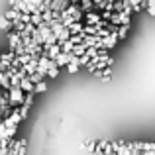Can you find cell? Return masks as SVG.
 I'll use <instances>...</instances> for the list:
<instances>
[{"label":"cell","mask_w":155,"mask_h":155,"mask_svg":"<svg viewBox=\"0 0 155 155\" xmlns=\"http://www.w3.org/2000/svg\"><path fill=\"white\" fill-rule=\"evenodd\" d=\"M132 22V12H112L110 24L112 26H130Z\"/></svg>","instance_id":"obj_1"},{"label":"cell","mask_w":155,"mask_h":155,"mask_svg":"<svg viewBox=\"0 0 155 155\" xmlns=\"http://www.w3.org/2000/svg\"><path fill=\"white\" fill-rule=\"evenodd\" d=\"M24 96L26 92L22 91L20 87H14L8 91V100H10V106H22L24 104Z\"/></svg>","instance_id":"obj_2"},{"label":"cell","mask_w":155,"mask_h":155,"mask_svg":"<svg viewBox=\"0 0 155 155\" xmlns=\"http://www.w3.org/2000/svg\"><path fill=\"white\" fill-rule=\"evenodd\" d=\"M8 45H10V51H16L18 47H24V43H22V39H20V34H18V31L8 34Z\"/></svg>","instance_id":"obj_3"},{"label":"cell","mask_w":155,"mask_h":155,"mask_svg":"<svg viewBox=\"0 0 155 155\" xmlns=\"http://www.w3.org/2000/svg\"><path fill=\"white\" fill-rule=\"evenodd\" d=\"M84 26H98L100 22H102V18H100L98 12H88V14H84Z\"/></svg>","instance_id":"obj_4"},{"label":"cell","mask_w":155,"mask_h":155,"mask_svg":"<svg viewBox=\"0 0 155 155\" xmlns=\"http://www.w3.org/2000/svg\"><path fill=\"white\" fill-rule=\"evenodd\" d=\"M116 43H118V35H116V34H110L108 38H104V39H102V49L110 51L112 47H116Z\"/></svg>","instance_id":"obj_5"},{"label":"cell","mask_w":155,"mask_h":155,"mask_svg":"<svg viewBox=\"0 0 155 155\" xmlns=\"http://www.w3.org/2000/svg\"><path fill=\"white\" fill-rule=\"evenodd\" d=\"M71 6V2H67V0H59V2H51V10L57 12V14H61V12H65L67 8Z\"/></svg>","instance_id":"obj_6"},{"label":"cell","mask_w":155,"mask_h":155,"mask_svg":"<svg viewBox=\"0 0 155 155\" xmlns=\"http://www.w3.org/2000/svg\"><path fill=\"white\" fill-rule=\"evenodd\" d=\"M26 77H28V75H26L24 71H18L14 77H10V87H12V88H14V87H20L22 79H26Z\"/></svg>","instance_id":"obj_7"},{"label":"cell","mask_w":155,"mask_h":155,"mask_svg":"<svg viewBox=\"0 0 155 155\" xmlns=\"http://www.w3.org/2000/svg\"><path fill=\"white\" fill-rule=\"evenodd\" d=\"M20 88H22L24 92H26V94H34V84H31V81L28 79H22V83H20Z\"/></svg>","instance_id":"obj_8"},{"label":"cell","mask_w":155,"mask_h":155,"mask_svg":"<svg viewBox=\"0 0 155 155\" xmlns=\"http://www.w3.org/2000/svg\"><path fill=\"white\" fill-rule=\"evenodd\" d=\"M2 16L8 20V22H14V20H20V18H22V14H20L18 10H12V8H10V10H6Z\"/></svg>","instance_id":"obj_9"},{"label":"cell","mask_w":155,"mask_h":155,"mask_svg":"<svg viewBox=\"0 0 155 155\" xmlns=\"http://www.w3.org/2000/svg\"><path fill=\"white\" fill-rule=\"evenodd\" d=\"M84 31V24L83 22H75L71 28H69V34L71 35H79V34H83Z\"/></svg>","instance_id":"obj_10"},{"label":"cell","mask_w":155,"mask_h":155,"mask_svg":"<svg viewBox=\"0 0 155 155\" xmlns=\"http://www.w3.org/2000/svg\"><path fill=\"white\" fill-rule=\"evenodd\" d=\"M31 24H34L35 28H39L43 24V16H41V12H35V14H31Z\"/></svg>","instance_id":"obj_11"},{"label":"cell","mask_w":155,"mask_h":155,"mask_svg":"<svg viewBox=\"0 0 155 155\" xmlns=\"http://www.w3.org/2000/svg\"><path fill=\"white\" fill-rule=\"evenodd\" d=\"M98 31H100L98 26H84V35H96L98 38Z\"/></svg>","instance_id":"obj_12"},{"label":"cell","mask_w":155,"mask_h":155,"mask_svg":"<svg viewBox=\"0 0 155 155\" xmlns=\"http://www.w3.org/2000/svg\"><path fill=\"white\" fill-rule=\"evenodd\" d=\"M0 30L2 31H10L12 30V22H8L4 16H0Z\"/></svg>","instance_id":"obj_13"},{"label":"cell","mask_w":155,"mask_h":155,"mask_svg":"<svg viewBox=\"0 0 155 155\" xmlns=\"http://www.w3.org/2000/svg\"><path fill=\"white\" fill-rule=\"evenodd\" d=\"M79 67H81V65H79V59L75 57V59H73L71 63L67 65V71H69V73H77V71H79Z\"/></svg>","instance_id":"obj_14"},{"label":"cell","mask_w":155,"mask_h":155,"mask_svg":"<svg viewBox=\"0 0 155 155\" xmlns=\"http://www.w3.org/2000/svg\"><path fill=\"white\" fill-rule=\"evenodd\" d=\"M128 31H130V26H118V39H124L126 35H128Z\"/></svg>","instance_id":"obj_15"},{"label":"cell","mask_w":155,"mask_h":155,"mask_svg":"<svg viewBox=\"0 0 155 155\" xmlns=\"http://www.w3.org/2000/svg\"><path fill=\"white\" fill-rule=\"evenodd\" d=\"M45 91H47V83H45V81H41V83H38L34 87V94H38V92H45Z\"/></svg>","instance_id":"obj_16"},{"label":"cell","mask_w":155,"mask_h":155,"mask_svg":"<svg viewBox=\"0 0 155 155\" xmlns=\"http://www.w3.org/2000/svg\"><path fill=\"white\" fill-rule=\"evenodd\" d=\"M83 39H84V31H83V34H79V35H71V43H73V45H81Z\"/></svg>","instance_id":"obj_17"},{"label":"cell","mask_w":155,"mask_h":155,"mask_svg":"<svg viewBox=\"0 0 155 155\" xmlns=\"http://www.w3.org/2000/svg\"><path fill=\"white\" fill-rule=\"evenodd\" d=\"M10 120H12V124H16V126L22 122V118H20V112H18V110H14V112L10 114Z\"/></svg>","instance_id":"obj_18"},{"label":"cell","mask_w":155,"mask_h":155,"mask_svg":"<svg viewBox=\"0 0 155 155\" xmlns=\"http://www.w3.org/2000/svg\"><path fill=\"white\" fill-rule=\"evenodd\" d=\"M26 147H28V141L26 140H20V149L16 151V155H26Z\"/></svg>","instance_id":"obj_19"},{"label":"cell","mask_w":155,"mask_h":155,"mask_svg":"<svg viewBox=\"0 0 155 155\" xmlns=\"http://www.w3.org/2000/svg\"><path fill=\"white\" fill-rule=\"evenodd\" d=\"M31 104H34V94H26V96H24V104H22V106L30 108Z\"/></svg>","instance_id":"obj_20"},{"label":"cell","mask_w":155,"mask_h":155,"mask_svg":"<svg viewBox=\"0 0 155 155\" xmlns=\"http://www.w3.org/2000/svg\"><path fill=\"white\" fill-rule=\"evenodd\" d=\"M28 79H30V81H31V84H34V87H35V84H38V83H41V81H43V77H41V75H38V73H35V75L28 77Z\"/></svg>","instance_id":"obj_21"},{"label":"cell","mask_w":155,"mask_h":155,"mask_svg":"<svg viewBox=\"0 0 155 155\" xmlns=\"http://www.w3.org/2000/svg\"><path fill=\"white\" fill-rule=\"evenodd\" d=\"M145 8H147V12L151 16H155V0H149V2H145Z\"/></svg>","instance_id":"obj_22"},{"label":"cell","mask_w":155,"mask_h":155,"mask_svg":"<svg viewBox=\"0 0 155 155\" xmlns=\"http://www.w3.org/2000/svg\"><path fill=\"white\" fill-rule=\"evenodd\" d=\"M20 118H22V120H24V118H28V112H30V108H26V106H20Z\"/></svg>","instance_id":"obj_23"},{"label":"cell","mask_w":155,"mask_h":155,"mask_svg":"<svg viewBox=\"0 0 155 155\" xmlns=\"http://www.w3.org/2000/svg\"><path fill=\"white\" fill-rule=\"evenodd\" d=\"M110 75H112V67H106L104 69V83H108V81H110Z\"/></svg>","instance_id":"obj_24"},{"label":"cell","mask_w":155,"mask_h":155,"mask_svg":"<svg viewBox=\"0 0 155 155\" xmlns=\"http://www.w3.org/2000/svg\"><path fill=\"white\" fill-rule=\"evenodd\" d=\"M0 140H6V126H4V122H0Z\"/></svg>","instance_id":"obj_25"},{"label":"cell","mask_w":155,"mask_h":155,"mask_svg":"<svg viewBox=\"0 0 155 155\" xmlns=\"http://www.w3.org/2000/svg\"><path fill=\"white\" fill-rule=\"evenodd\" d=\"M87 149L88 151H94L96 149V141H87Z\"/></svg>","instance_id":"obj_26"},{"label":"cell","mask_w":155,"mask_h":155,"mask_svg":"<svg viewBox=\"0 0 155 155\" xmlns=\"http://www.w3.org/2000/svg\"><path fill=\"white\" fill-rule=\"evenodd\" d=\"M94 77H98V79H104V71H94Z\"/></svg>","instance_id":"obj_27"},{"label":"cell","mask_w":155,"mask_h":155,"mask_svg":"<svg viewBox=\"0 0 155 155\" xmlns=\"http://www.w3.org/2000/svg\"><path fill=\"white\" fill-rule=\"evenodd\" d=\"M0 59H2V53H0Z\"/></svg>","instance_id":"obj_28"}]
</instances>
